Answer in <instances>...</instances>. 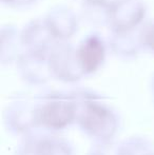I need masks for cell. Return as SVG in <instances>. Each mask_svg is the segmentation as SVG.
Returning <instances> with one entry per match:
<instances>
[{
  "label": "cell",
  "mask_w": 154,
  "mask_h": 155,
  "mask_svg": "<svg viewBox=\"0 0 154 155\" xmlns=\"http://www.w3.org/2000/svg\"><path fill=\"white\" fill-rule=\"evenodd\" d=\"M82 61L84 62L87 68L94 69L95 65L99 62L101 56H103V49L100 47V43L96 40H90L84 47V51L81 53Z\"/></svg>",
  "instance_id": "cell-1"
}]
</instances>
